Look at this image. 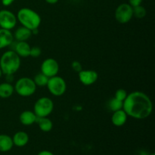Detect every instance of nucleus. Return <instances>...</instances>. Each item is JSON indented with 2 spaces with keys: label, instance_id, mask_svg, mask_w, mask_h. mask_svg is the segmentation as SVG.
Wrapping results in <instances>:
<instances>
[{
  "label": "nucleus",
  "instance_id": "nucleus-7",
  "mask_svg": "<svg viewBox=\"0 0 155 155\" xmlns=\"http://www.w3.org/2000/svg\"><path fill=\"white\" fill-rule=\"evenodd\" d=\"M114 16L119 24H127L133 18V7L129 3H122L117 7Z\"/></svg>",
  "mask_w": 155,
  "mask_h": 155
},
{
  "label": "nucleus",
  "instance_id": "nucleus-31",
  "mask_svg": "<svg viewBox=\"0 0 155 155\" xmlns=\"http://www.w3.org/2000/svg\"><path fill=\"white\" fill-rule=\"evenodd\" d=\"M151 155H154V154H151Z\"/></svg>",
  "mask_w": 155,
  "mask_h": 155
},
{
  "label": "nucleus",
  "instance_id": "nucleus-10",
  "mask_svg": "<svg viewBox=\"0 0 155 155\" xmlns=\"http://www.w3.org/2000/svg\"><path fill=\"white\" fill-rule=\"evenodd\" d=\"M79 80L84 86H92L96 83L98 79V74L94 70H82L78 73Z\"/></svg>",
  "mask_w": 155,
  "mask_h": 155
},
{
  "label": "nucleus",
  "instance_id": "nucleus-30",
  "mask_svg": "<svg viewBox=\"0 0 155 155\" xmlns=\"http://www.w3.org/2000/svg\"><path fill=\"white\" fill-rule=\"evenodd\" d=\"M3 75V74H2V70H1V68H0V78H1L2 77V76Z\"/></svg>",
  "mask_w": 155,
  "mask_h": 155
},
{
  "label": "nucleus",
  "instance_id": "nucleus-20",
  "mask_svg": "<svg viewBox=\"0 0 155 155\" xmlns=\"http://www.w3.org/2000/svg\"><path fill=\"white\" fill-rule=\"evenodd\" d=\"M33 80L36 86L44 87V86H46L47 83H48V77H47L46 76L44 75L42 73H39V74H37L35 76Z\"/></svg>",
  "mask_w": 155,
  "mask_h": 155
},
{
  "label": "nucleus",
  "instance_id": "nucleus-26",
  "mask_svg": "<svg viewBox=\"0 0 155 155\" xmlns=\"http://www.w3.org/2000/svg\"><path fill=\"white\" fill-rule=\"evenodd\" d=\"M142 2H143V0H128V3L133 8L142 5Z\"/></svg>",
  "mask_w": 155,
  "mask_h": 155
},
{
  "label": "nucleus",
  "instance_id": "nucleus-13",
  "mask_svg": "<svg viewBox=\"0 0 155 155\" xmlns=\"http://www.w3.org/2000/svg\"><path fill=\"white\" fill-rule=\"evenodd\" d=\"M37 117L32 110H24L21 112L19 116V120L21 124L24 126H31L36 122Z\"/></svg>",
  "mask_w": 155,
  "mask_h": 155
},
{
  "label": "nucleus",
  "instance_id": "nucleus-27",
  "mask_svg": "<svg viewBox=\"0 0 155 155\" xmlns=\"http://www.w3.org/2000/svg\"><path fill=\"white\" fill-rule=\"evenodd\" d=\"M15 1V0H1L2 4L4 6H5V7H8V6L11 5H12Z\"/></svg>",
  "mask_w": 155,
  "mask_h": 155
},
{
  "label": "nucleus",
  "instance_id": "nucleus-3",
  "mask_svg": "<svg viewBox=\"0 0 155 155\" xmlns=\"http://www.w3.org/2000/svg\"><path fill=\"white\" fill-rule=\"evenodd\" d=\"M16 17L22 27H26L31 31L39 28L42 21L40 15L29 8H22L20 9Z\"/></svg>",
  "mask_w": 155,
  "mask_h": 155
},
{
  "label": "nucleus",
  "instance_id": "nucleus-8",
  "mask_svg": "<svg viewBox=\"0 0 155 155\" xmlns=\"http://www.w3.org/2000/svg\"><path fill=\"white\" fill-rule=\"evenodd\" d=\"M17 17L15 14L7 9L0 10V28L11 30L16 27Z\"/></svg>",
  "mask_w": 155,
  "mask_h": 155
},
{
  "label": "nucleus",
  "instance_id": "nucleus-6",
  "mask_svg": "<svg viewBox=\"0 0 155 155\" xmlns=\"http://www.w3.org/2000/svg\"><path fill=\"white\" fill-rule=\"evenodd\" d=\"M46 87L51 95L59 97L62 96L66 92L67 83L62 77L56 75L48 78Z\"/></svg>",
  "mask_w": 155,
  "mask_h": 155
},
{
  "label": "nucleus",
  "instance_id": "nucleus-4",
  "mask_svg": "<svg viewBox=\"0 0 155 155\" xmlns=\"http://www.w3.org/2000/svg\"><path fill=\"white\" fill-rule=\"evenodd\" d=\"M36 88L33 79L27 77L18 79L14 86L15 92L21 97L32 96L36 92Z\"/></svg>",
  "mask_w": 155,
  "mask_h": 155
},
{
  "label": "nucleus",
  "instance_id": "nucleus-14",
  "mask_svg": "<svg viewBox=\"0 0 155 155\" xmlns=\"http://www.w3.org/2000/svg\"><path fill=\"white\" fill-rule=\"evenodd\" d=\"M128 116L123 109L113 112L111 116V122L115 127H123L127 123Z\"/></svg>",
  "mask_w": 155,
  "mask_h": 155
},
{
  "label": "nucleus",
  "instance_id": "nucleus-28",
  "mask_svg": "<svg viewBox=\"0 0 155 155\" xmlns=\"http://www.w3.org/2000/svg\"><path fill=\"white\" fill-rule=\"evenodd\" d=\"M37 155H54L52 152L49 151H46V150H44V151H40Z\"/></svg>",
  "mask_w": 155,
  "mask_h": 155
},
{
  "label": "nucleus",
  "instance_id": "nucleus-1",
  "mask_svg": "<svg viewBox=\"0 0 155 155\" xmlns=\"http://www.w3.org/2000/svg\"><path fill=\"white\" fill-rule=\"evenodd\" d=\"M123 110L128 117L136 120H144L152 113L153 104L148 95L140 91H135L127 94L124 101Z\"/></svg>",
  "mask_w": 155,
  "mask_h": 155
},
{
  "label": "nucleus",
  "instance_id": "nucleus-16",
  "mask_svg": "<svg viewBox=\"0 0 155 155\" xmlns=\"http://www.w3.org/2000/svg\"><path fill=\"white\" fill-rule=\"evenodd\" d=\"M33 35L32 31L24 27H18L14 33V39H16L17 42L27 41Z\"/></svg>",
  "mask_w": 155,
  "mask_h": 155
},
{
  "label": "nucleus",
  "instance_id": "nucleus-17",
  "mask_svg": "<svg viewBox=\"0 0 155 155\" xmlns=\"http://www.w3.org/2000/svg\"><path fill=\"white\" fill-rule=\"evenodd\" d=\"M12 137L5 134H0V152H8L13 148Z\"/></svg>",
  "mask_w": 155,
  "mask_h": 155
},
{
  "label": "nucleus",
  "instance_id": "nucleus-29",
  "mask_svg": "<svg viewBox=\"0 0 155 155\" xmlns=\"http://www.w3.org/2000/svg\"><path fill=\"white\" fill-rule=\"evenodd\" d=\"M58 1L59 0H45V2H47L48 4H50V5L56 4V3H57Z\"/></svg>",
  "mask_w": 155,
  "mask_h": 155
},
{
  "label": "nucleus",
  "instance_id": "nucleus-21",
  "mask_svg": "<svg viewBox=\"0 0 155 155\" xmlns=\"http://www.w3.org/2000/svg\"><path fill=\"white\" fill-rule=\"evenodd\" d=\"M123 106H124V101H120L115 98H111L108 102L109 109L113 112L123 109Z\"/></svg>",
  "mask_w": 155,
  "mask_h": 155
},
{
  "label": "nucleus",
  "instance_id": "nucleus-24",
  "mask_svg": "<svg viewBox=\"0 0 155 155\" xmlns=\"http://www.w3.org/2000/svg\"><path fill=\"white\" fill-rule=\"evenodd\" d=\"M42 54V50L38 46H33L31 47L30 48V56L32 58H38Z\"/></svg>",
  "mask_w": 155,
  "mask_h": 155
},
{
  "label": "nucleus",
  "instance_id": "nucleus-11",
  "mask_svg": "<svg viewBox=\"0 0 155 155\" xmlns=\"http://www.w3.org/2000/svg\"><path fill=\"white\" fill-rule=\"evenodd\" d=\"M13 42L14 36L11 30L0 28V49L10 46Z\"/></svg>",
  "mask_w": 155,
  "mask_h": 155
},
{
  "label": "nucleus",
  "instance_id": "nucleus-9",
  "mask_svg": "<svg viewBox=\"0 0 155 155\" xmlns=\"http://www.w3.org/2000/svg\"><path fill=\"white\" fill-rule=\"evenodd\" d=\"M40 70L42 74L50 78L58 75L59 72V64L55 59L48 58L42 61Z\"/></svg>",
  "mask_w": 155,
  "mask_h": 155
},
{
  "label": "nucleus",
  "instance_id": "nucleus-19",
  "mask_svg": "<svg viewBox=\"0 0 155 155\" xmlns=\"http://www.w3.org/2000/svg\"><path fill=\"white\" fill-rule=\"evenodd\" d=\"M36 124H38V127L44 133H48L50 132L53 128V123L49 118L47 117H37L36 120Z\"/></svg>",
  "mask_w": 155,
  "mask_h": 155
},
{
  "label": "nucleus",
  "instance_id": "nucleus-15",
  "mask_svg": "<svg viewBox=\"0 0 155 155\" xmlns=\"http://www.w3.org/2000/svg\"><path fill=\"white\" fill-rule=\"evenodd\" d=\"M14 145L17 147H24L27 145L29 142V135L24 131H18L12 137Z\"/></svg>",
  "mask_w": 155,
  "mask_h": 155
},
{
  "label": "nucleus",
  "instance_id": "nucleus-2",
  "mask_svg": "<svg viewBox=\"0 0 155 155\" xmlns=\"http://www.w3.org/2000/svg\"><path fill=\"white\" fill-rule=\"evenodd\" d=\"M21 60L14 50L6 51L0 58V68L4 75H14L21 67Z\"/></svg>",
  "mask_w": 155,
  "mask_h": 155
},
{
  "label": "nucleus",
  "instance_id": "nucleus-18",
  "mask_svg": "<svg viewBox=\"0 0 155 155\" xmlns=\"http://www.w3.org/2000/svg\"><path fill=\"white\" fill-rule=\"evenodd\" d=\"M15 92L14 86L10 83L5 82L0 83V98H8L13 95Z\"/></svg>",
  "mask_w": 155,
  "mask_h": 155
},
{
  "label": "nucleus",
  "instance_id": "nucleus-23",
  "mask_svg": "<svg viewBox=\"0 0 155 155\" xmlns=\"http://www.w3.org/2000/svg\"><path fill=\"white\" fill-rule=\"evenodd\" d=\"M127 92L125 89H118L115 92L114 98H117V99L120 100V101H124L125 100V98H127Z\"/></svg>",
  "mask_w": 155,
  "mask_h": 155
},
{
  "label": "nucleus",
  "instance_id": "nucleus-22",
  "mask_svg": "<svg viewBox=\"0 0 155 155\" xmlns=\"http://www.w3.org/2000/svg\"><path fill=\"white\" fill-rule=\"evenodd\" d=\"M133 17L138 18V19H142V18H144L147 13L145 8L143 7L142 5L136 6V7H133Z\"/></svg>",
  "mask_w": 155,
  "mask_h": 155
},
{
  "label": "nucleus",
  "instance_id": "nucleus-5",
  "mask_svg": "<svg viewBox=\"0 0 155 155\" xmlns=\"http://www.w3.org/2000/svg\"><path fill=\"white\" fill-rule=\"evenodd\" d=\"M54 110V102L48 97H41L33 106V112L37 117H47Z\"/></svg>",
  "mask_w": 155,
  "mask_h": 155
},
{
  "label": "nucleus",
  "instance_id": "nucleus-12",
  "mask_svg": "<svg viewBox=\"0 0 155 155\" xmlns=\"http://www.w3.org/2000/svg\"><path fill=\"white\" fill-rule=\"evenodd\" d=\"M30 48L31 46L27 41H21L16 42L14 51L18 54L20 58H27L30 57Z\"/></svg>",
  "mask_w": 155,
  "mask_h": 155
},
{
  "label": "nucleus",
  "instance_id": "nucleus-25",
  "mask_svg": "<svg viewBox=\"0 0 155 155\" xmlns=\"http://www.w3.org/2000/svg\"><path fill=\"white\" fill-rule=\"evenodd\" d=\"M71 68L77 73L80 72L83 70V67H82L81 63L80 61H73L71 63Z\"/></svg>",
  "mask_w": 155,
  "mask_h": 155
}]
</instances>
